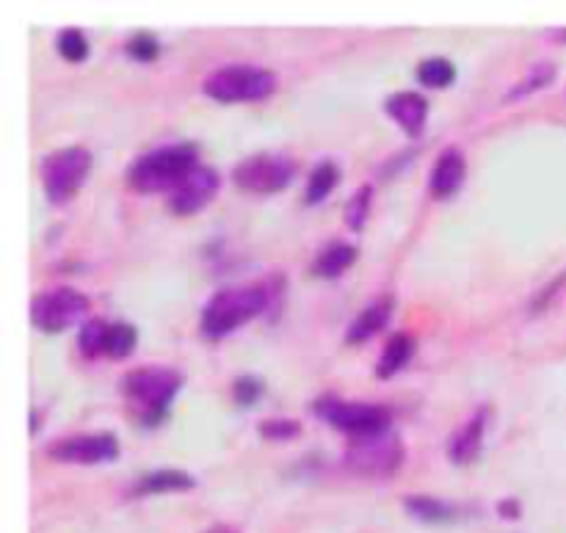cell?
Instances as JSON below:
<instances>
[{
	"label": "cell",
	"mask_w": 566,
	"mask_h": 533,
	"mask_svg": "<svg viewBox=\"0 0 566 533\" xmlns=\"http://www.w3.org/2000/svg\"><path fill=\"white\" fill-rule=\"evenodd\" d=\"M39 431V415H36V409H33L31 412V435H36Z\"/></svg>",
	"instance_id": "cell-31"
},
{
	"label": "cell",
	"mask_w": 566,
	"mask_h": 533,
	"mask_svg": "<svg viewBox=\"0 0 566 533\" xmlns=\"http://www.w3.org/2000/svg\"><path fill=\"white\" fill-rule=\"evenodd\" d=\"M199 166L197 144H166L138 155L125 171V182L138 194H171Z\"/></svg>",
	"instance_id": "cell-2"
},
{
	"label": "cell",
	"mask_w": 566,
	"mask_h": 533,
	"mask_svg": "<svg viewBox=\"0 0 566 533\" xmlns=\"http://www.w3.org/2000/svg\"><path fill=\"white\" fill-rule=\"evenodd\" d=\"M553 77H556V66H553V64H536L534 70H531L528 75H525V81L520 83L517 88H514V92H512V100L525 97V94L539 92V88H545L547 83L553 81Z\"/></svg>",
	"instance_id": "cell-29"
},
{
	"label": "cell",
	"mask_w": 566,
	"mask_h": 533,
	"mask_svg": "<svg viewBox=\"0 0 566 533\" xmlns=\"http://www.w3.org/2000/svg\"><path fill=\"white\" fill-rule=\"evenodd\" d=\"M274 293L269 285H232L221 288L219 293L208 299V304L199 313V332L208 341H224L232 332L241 330L243 324L258 318L263 310H269V302Z\"/></svg>",
	"instance_id": "cell-3"
},
{
	"label": "cell",
	"mask_w": 566,
	"mask_h": 533,
	"mask_svg": "<svg viewBox=\"0 0 566 533\" xmlns=\"http://www.w3.org/2000/svg\"><path fill=\"white\" fill-rule=\"evenodd\" d=\"M403 440L392 431L374 437H359L346 448V468L363 479H392L403 468Z\"/></svg>",
	"instance_id": "cell-7"
},
{
	"label": "cell",
	"mask_w": 566,
	"mask_h": 533,
	"mask_svg": "<svg viewBox=\"0 0 566 533\" xmlns=\"http://www.w3.org/2000/svg\"><path fill=\"white\" fill-rule=\"evenodd\" d=\"M343 171L335 160H321L313 171H310V182L304 188V202L307 205H321L340 182Z\"/></svg>",
	"instance_id": "cell-20"
},
{
	"label": "cell",
	"mask_w": 566,
	"mask_h": 533,
	"mask_svg": "<svg viewBox=\"0 0 566 533\" xmlns=\"http://www.w3.org/2000/svg\"><path fill=\"white\" fill-rule=\"evenodd\" d=\"M48 457L64 464H105L119 457V440L116 435L99 431V435H75L55 440L48 446Z\"/></svg>",
	"instance_id": "cell-10"
},
{
	"label": "cell",
	"mask_w": 566,
	"mask_h": 533,
	"mask_svg": "<svg viewBox=\"0 0 566 533\" xmlns=\"http://www.w3.org/2000/svg\"><path fill=\"white\" fill-rule=\"evenodd\" d=\"M392 310H396L392 296L376 299V302H370L368 307L359 310L357 318L352 321V326H348V332H346L348 346H363V343H368L370 337L379 335V332L390 324Z\"/></svg>",
	"instance_id": "cell-15"
},
{
	"label": "cell",
	"mask_w": 566,
	"mask_h": 533,
	"mask_svg": "<svg viewBox=\"0 0 566 533\" xmlns=\"http://www.w3.org/2000/svg\"><path fill=\"white\" fill-rule=\"evenodd\" d=\"M182 385H186V376L180 370L164 368V365H144V368L122 376L119 390L125 401L136 409V418L147 429H155L166 420L171 401L182 390Z\"/></svg>",
	"instance_id": "cell-1"
},
{
	"label": "cell",
	"mask_w": 566,
	"mask_h": 533,
	"mask_svg": "<svg viewBox=\"0 0 566 533\" xmlns=\"http://www.w3.org/2000/svg\"><path fill=\"white\" fill-rule=\"evenodd\" d=\"M88 299L75 288H53L33 296L31 324L44 335H61L86 318Z\"/></svg>",
	"instance_id": "cell-9"
},
{
	"label": "cell",
	"mask_w": 566,
	"mask_h": 533,
	"mask_svg": "<svg viewBox=\"0 0 566 533\" xmlns=\"http://www.w3.org/2000/svg\"><path fill=\"white\" fill-rule=\"evenodd\" d=\"M55 50L64 61H72V64H81V61L88 59V39L81 28H64V31L55 36Z\"/></svg>",
	"instance_id": "cell-23"
},
{
	"label": "cell",
	"mask_w": 566,
	"mask_h": 533,
	"mask_svg": "<svg viewBox=\"0 0 566 533\" xmlns=\"http://www.w3.org/2000/svg\"><path fill=\"white\" fill-rule=\"evenodd\" d=\"M260 437L271 442H287V440H296L302 435V424L298 420H287V418H271L260 424Z\"/></svg>",
	"instance_id": "cell-28"
},
{
	"label": "cell",
	"mask_w": 566,
	"mask_h": 533,
	"mask_svg": "<svg viewBox=\"0 0 566 533\" xmlns=\"http://www.w3.org/2000/svg\"><path fill=\"white\" fill-rule=\"evenodd\" d=\"M403 509H407V514H412L415 520H420V523H429V525H442V523H451V520H457V509H453L451 503L440 501V498H431V495L403 498Z\"/></svg>",
	"instance_id": "cell-19"
},
{
	"label": "cell",
	"mask_w": 566,
	"mask_h": 533,
	"mask_svg": "<svg viewBox=\"0 0 566 533\" xmlns=\"http://www.w3.org/2000/svg\"><path fill=\"white\" fill-rule=\"evenodd\" d=\"M464 177H468V160H464L462 149H442L429 177L431 194H434L437 199H451L453 194H459V188L464 186Z\"/></svg>",
	"instance_id": "cell-14"
},
{
	"label": "cell",
	"mask_w": 566,
	"mask_h": 533,
	"mask_svg": "<svg viewBox=\"0 0 566 533\" xmlns=\"http://www.w3.org/2000/svg\"><path fill=\"white\" fill-rule=\"evenodd\" d=\"M202 92L221 105L260 103L276 92V75L258 64H227L205 77Z\"/></svg>",
	"instance_id": "cell-4"
},
{
	"label": "cell",
	"mask_w": 566,
	"mask_h": 533,
	"mask_svg": "<svg viewBox=\"0 0 566 533\" xmlns=\"http://www.w3.org/2000/svg\"><path fill=\"white\" fill-rule=\"evenodd\" d=\"M313 412L318 415L324 424H329L332 429L352 437V440L392 431V409L381 407V404L343 401L340 396H321L318 401L313 404Z\"/></svg>",
	"instance_id": "cell-5"
},
{
	"label": "cell",
	"mask_w": 566,
	"mask_h": 533,
	"mask_svg": "<svg viewBox=\"0 0 566 533\" xmlns=\"http://www.w3.org/2000/svg\"><path fill=\"white\" fill-rule=\"evenodd\" d=\"M412 354L415 337L409 335V332L392 335L390 341L385 343V348H381V357L379 363H376V376H379V379H392V376H398V370H403L409 365Z\"/></svg>",
	"instance_id": "cell-18"
},
{
	"label": "cell",
	"mask_w": 566,
	"mask_h": 533,
	"mask_svg": "<svg viewBox=\"0 0 566 533\" xmlns=\"http://www.w3.org/2000/svg\"><path fill=\"white\" fill-rule=\"evenodd\" d=\"M263 393H265V382L254 374H243L232 382V398H235V404L241 409H252L254 404L263 398Z\"/></svg>",
	"instance_id": "cell-25"
},
{
	"label": "cell",
	"mask_w": 566,
	"mask_h": 533,
	"mask_svg": "<svg viewBox=\"0 0 566 533\" xmlns=\"http://www.w3.org/2000/svg\"><path fill=\"white\" fill-rule=\"evenodd\" d=\"M354 260H357V247H354V243H326L318 252V258H315L313 274L321 276V280H337V276H343L352 269Z\"/></svg>",
	"instance_id": "cell-17"
},
{
	"label": "cell",
	"mask_w": 566,
	"mask_h": 533,
	"mask_svg": "<svg viewBox=\"0 0 566 533\" xmlns=\"http://www.w3.org/2000/svg\"><path fill=\"white\" fill-rule=\"evenodd\" d=\"M370 199H374V188H370V186H363L357 194H354L352 199H348V205H346V221H348V227H352L354 232L363 230L365 221H368Z\"/></svg>",
	"instance_id": "cell-26"
},
{
	"label": "cell",
	"mask_w": 566,
	"mask_h": 533,
	"mask_svg": "<svg viewBox=\"0 0 566 533\" xmlns=\"http://www.w3.org/2000/svg\"><path fill=\"white\" fill-rule=\"evenodd\" d=\"M497 512H501V518H509V520H517L520 518V503L514 501H501V506H497Z\"/></svg>",
	"instance_id": "cell-30"
},
{
	"label": "cell",
	"mask_w": 566,
	"mask_h": 533,
	"mask_svg": "<svg viewBox=\"0 0 566 533\" xmlns=\"http://www.w3.org/2000/svg\"><path fill=\"white\" fill-rule=\"evenodd\" d=\"M125 53L130 55V59L142 61V64H149V61H155V59H158V55H160V42H158V36H155V33H147V31L136 33V36L127 39Z\"/></svg>",
	"instance_id": "cell-27"
},
{
	"label": "cell",
	"mask_w": 566,
	"mask_h": 533,
	"mask_svg": "<svg viewBox=\"0 0 566 533\" xmlns=\"http://www.w3.org/2000/svg\"><path fill=\"white\" fill-rule=\"evenodd\" d=\"M387 116L401 127L407 136L418 138L429 122V100L418 92H396L385 103Z\"/></svg>",
	"instance_id": "cell-13"
},
{
	"label": "cell",
	"mask_w": 566,
	"mask_h": 533,
	"mask_svg": "<svg viewBox=\"0 0 566 533\" xmlns=\"http://www.w3.org/2000/svg\"><path fill=\"white\" fill-rule=\"evenodd\" d=\"M105 330H108V321L88 318L86 324L81 326V335H77V352H81L86 359L103 357Z\"/></svg>",
	"instance_id": "cell-24"
},
{
	"label": "cell",
	"mask_w": 566,
	"mask_h": 533,
	"mask_svg": "<svg viewBox=\"0 0 566 533\" xmlns=\"http://www.w3.org/2000/svg\"><path fill=\"white\" fill-rule=\"evenodd\" d=\"M298 166L285 153H258L232 169V182L249 194H276L296 177Z\"/></svg>",
	"instance_id": "cell-8"
},
{
	"label": "cell",
	"mask_w": 566,
	"mask_h": 533,
	"mask_svg": "<svg viewBox=\"0 0 566 533\" xmlns=\"http://www.w3.org/2000/svg\"><path fill=\"white\" fill-rule=\"evenodd\" d=\"M418 81L429 88H448L457 81V64L448 59H426L418 64Z\"/></svg>",
	"instance_id": "cell-22"
},
{
	"label": "cell",
	"mask_w": 566,
	"mask_h": 533,
	"mask_svg": "<svg viewBox=\"0 0 566 533\" xmlns=\"http://www.w3.org/2000/svg\"><path fill=\"white\" fill-rule=\"evenodd\" d=\"M138 346V330L136 326L125 324V321H116L108 324L105 330V343H103V357L108 359H127Z\"/></svg>",
	"instance_id": "cell-21"
},
{
	"label": "cell",
	"mask_w": 566,
	"mask_h": 533,
	"mask_svg": "<svg viewBox=\"0 0 566 533\" xmlns=\"http://www.w3.org/2000/svg\"><path fill=\"white\" fill-rule=\"evenodd\" d=\"M197 487V479L186 470L177 468H160L153 473L142 475L138 484L133 487V495L147 498V495H169V492H191Z\"/></svg>",
	"instance_id": "cell-16"
},
{
	"label": "cell",
	"mask_w": 566,
	"mask_h": 533,
	"mask_svg": "<svg viewBox=\"0 0 566 533\" xmlns=\"http://www.w3.org/2000/svg\"><path fill=\"white\" fill-rule=\"evenodd\" d=\"M221 186L219 171L210 169V166L199 164L175 191L169 194V213L188 219V216H197L199 210L208 208L210 199L216 197Z\"/></svg>",
	"instance_id": "cell-11"
},
{
	"label": "cell",
	"mask_w": 566,
	"mask_h": 533,
	"mask_svg": "<svg viewBox=\"0 0 566 533\" xmlns=\"http://www.w3.org/2000/svg\"><path fill=\"white\" fill-rule=\"evenodd\" d=\"M486 420H490V412H486V409H475L473 418L464 420V424L451 435L446 451L448 459H451L457 468H470V464L479 462L481 451H484Z\"/></svg>",
	"instance_id": "cell-12"
},
{
	"label": "cell",
	"mask_w": 566,
	"mask_h": 533,
	"mask_svg": "<svg viewBox=\"0 0 566 533\" xmlns=\"http://www.w3.org/2000/svg\"><path fill=\"white\" fill-rule=\"evenodd\" d=\"M92 153L86 147H61L44 155L42 166H39V177H42V191L50 205L61 208V205L72 202L75 194L81 191L86 177L92 175Z\"/></svg>",
	"instance_id": "cell-6"
}]
</instances>
